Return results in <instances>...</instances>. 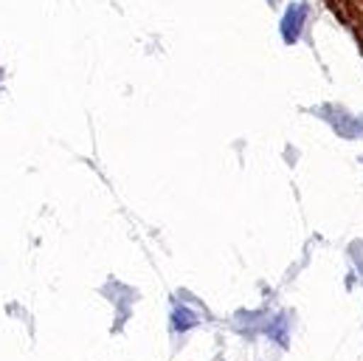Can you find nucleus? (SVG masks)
<instances>
[]
</instances>
